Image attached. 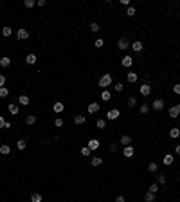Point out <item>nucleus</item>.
Wrapping results in <instances>:
<instances>
[{
    "mask_svg": "<svg viewBox=\"0 0 180 202\" xmlns=\"http://www.w3.org/2000/svg\"><path fill=\"white\" fill-rule=\"evenodd\" d=\"M126 103H128V107H135V105H137V99L133 98V96H130V98L126 99Z\"/></svg>",
    "mask_w": 180,
    "mask_h": 202,
    "instance_id": "nucleus-39",
    "label": "nucleus"
},
{
    "mask_svg": "<svg viewBox=\"0 0 180 202\" xmlns=\"http://www.w3.org/2000/svg\"><path fill=\"white\" fill-rule=\"evenodd\" d=\"M36 54H33V52H31V54H27L25 56V63H27V65H34V63H36Z\"/></svg>",
    "mask_w": 180,
    "mask_h": 202,
    "instance_id": "nucleus-16",
    "label": "nucleus"
},
{
    "mask_svg": "<svg viewBox=\"0 0 180 202\" xmlns=\"http://www.w3.org/2000/svg\"><path fill=\"white\" fill-rule=\"evenodd\" d=\"M90 152H92V150H90L88 146H83V148H81V155H83V157H88Z\"/></svg>",
    "mask_w": 180,
    "mask_h": 202,
    "instance_id": "nucleus-35",
    "label": "nucleus"
},
{
    "mask_svg": "<svg viewBox=\"0 0 180 202\" xmlns=\"http://www.w3.org/2000/svg\"><path fill=\"white\" fill-rule=\"evenodd\" d=\"M0 153H2V155H9V153H11V146H9V144H2V146H0Z\"/></svg>",
    "mask_w": 180,
    "mask_h": 202,
    "instance_id": "nucleus-24",
    "label": "nucleus"
},
{
    "mask_svg": "<svg viewBox=\"0 0 180 202\" xmlns=\"http://www.w3.org/2000/svg\"><path fill=\"white\" fill-rule=\"evenodd\" d=\"M119 115H121V110H119V108H112V110L106 112V119L115 121V119H119Z\"/></svg>",
    "mask_w": 180,
    "mask_h": 202,
    "instance_id": "nucleus-2",
    "label": "nucleus"
},
{
    "mask_svg": "<svg viewBox=\"0 0 180 202\" xmlns=\"http://www.w3.org/2000/svg\"><path fill=\"white\" fill-rule=\"evenodd\" d=\"M101 99H103V101H110V99H112V92L104 89V90L101 92Z\"/></svg>",
    "mask_w": 180,
    "mask_h": 202,
    "instance_id": "nucleus-21",
    "label": "nucleus"
},
{
    "mask_svg": "<svg viewBox=\"0 0 180 202\" xmlns=\"http://www.w3.org/2000/svg\"><path fill=\"white\" fill-rule=\"evenodd\" d=\"M2 34H4V38H9V36H11V34H13V29L6 25V27L2 29Z\"/></svg>",
    "mask_w": 180,
    "mask_h": 202,
    "instance_id": "nucleus-31",
    "label": "nucleus"
},
{
    "mask_svg": "<svg viewBox=\"0 0 180 202\" xmlns=\"http://www.w3.org/2000/svg\"><path fill=\"white\" fill-rule=\"evenodd\" d=\"M139 112H141V115H146L148 112H150V107H148V103H142L141 107H139Z\"/></svg>",
    "mask_w": 180,
    "mask_h": 202,
    "instance_id": "nucleus-26",
    "label": "nucleus"
},
{
    "mask_svg": "<svg viewBox=\"0 0 180 202\" xmlns=\"http://www.w3.org/2000/svg\"><path fill=\"white\" fill-rule=\"evenodd\" d=\"M34 123H36V115H33V114L25 115V125H27V126H33Z\"/></svg>",
    "mask_w": 180,
    "mask_h": 202,
    "instance_id": "nucleus-19",
    "label": "nucleus"
},
{
    "mask_svg": "<svg viewBox=\"0 0 180 202\" xmlns=\"http://www.w3.org/2000/svg\"><path fill=\"white\" fill-rule=\"evenodd\" d=\"M0 67H11V58H7V56H4V58H0Z\"/></svg>",
    "mask_w": 180,
    "mask_h": 202,
    "instance_id": "nucleus-20",
    "label": "nucleus"
},
{
    "mask_svg": "<svg viewBox=\"0 0 180 202\" xmlns=\"http://www.w3.org/2000/svg\"><path fill=\"white\" fill-rule=\"evenodd\" d=\"M176 108H178V112H180V103H178V105H176Z\"/></svg>",
    "mask_w": 180,
    "mask_h": 202,
    "instance_id": "nucleus-51",
    "label": "nucleus"
},
{
    "mask_svg": "<svg viewBox=\"0 0 180 202\" xmlns=\"http://www.w3.org/2000/svg\"><path fill=\"white\" fill-rule=\"evenodd\" d=\"M87 146L90 148V150H97V148H99V141H97V139H90Z\"/></svg>",
    "mask_w": 180,
    "mask_h": 202,
    "instance_id": "nucleus-23",
    "label": "nucleus"
},
{
    "mask_svg": "<svg viewBox=\"0 0 180 202\" xmlns=\"http://www.w3.org/2000/svg\"><path fill=\"white\" fill-rule=\"evenodd\" d=\"M175 153H176V155H180V144H176V146H175Z\"/></svg>",
    "mask_w": 180,
    "mask_h": 202,
    "instance_id": "nucleus-50",
    "label": "nucleus"
},
{
    "mask_svg": "<svg viewBox=\"0 0 180 202\" xmlns=\"http://www.w3.org/2000/svg\"><path fill=\"white\" fill-rule=\"evenodd\" d=\"M121 65L123 67H132L133 65V56H130V54H126V56H123V60H121Z\"/></svg>",
    "mask_w": 180,
    "mask_h": 202,
    "instance_id": "nucleus-4",
    "label": "nucleus"
},
{
    "mask_svg": "<svg viewBox=\"0 0 180 202\" xmlns=\"http://www.w3.org/2000/svg\"><path fill=\"white\" fill-rule=\"evenodd\" d=\"M133 153H135V148L130 144V146H124L123 148V155L126 157V159H130V157H133Z\"/></svg>",
    "mask_w": 180,
    "mask_h": 202,
    "instance_id": "nucleus-5",
    "label": "nucleus"
},
{
    "mask_svg": "<svg viewBox=\"0 0 180 202\" xmlns=\"http://www.w3.org/2000/svg\"><path fill=\"white\" fill-rule=\"evenodd\" d=\"M16 38L18 40H29V31L27 29H18L16 31Z\"/></svg>",
    "mask_w": 180,
    "mask_h": 202,
    "instance_id": "nucleus-6",
    "label": "nucleus"
},
{
    "mask_svg": "<svg viewBox=\"0 0 180 202\" xmlns=\"http://www.w3.org/2000/svg\"><path fill=\"white\" fill-rule=\"evenodd\" d=\"M162 163H164L166 166H171V164L175 163V157H173V153H166V155H164V159H162Z\"/></svg>",
    "mask_w": 180,
    "mask_h": 202,
    "instance_id": "nucleus-9",
    "label": "nucleus"
},
{
    "mask_svg": "<svg viewBox=\"0 0 180 202\" xmlns=\"http://www.w3.org/2000/svg\"><path fill=\"white\" fill-rule=\"evenodd\" d=\"M9 96V89L7 87H0V98H7Z\"/></svg>",
    "mask_w": 180,
    "mask_h": 202,
    "instance_id": "nucleus-33",
    "label": "nucleus"
},
{
    "mask_svg": "<svg viewBox=\"0 0 180 202\" xmlns=\"http://www.w3.org/2000/svg\"><path fill=\"white\" fill-rule=\"evenodd\" d=\"M110 150L115 153V152H117V144H115V143H112V144H110Z\"/></svg>",
    "mask_w": 180,
    "mask_h": 202,
    "instance_id": "nucleus-48",
    "label": "nucleus"
},
{
    "mask_svg": "<svg viewBox=\"0 0 180 202\" xmlns=\"http://www.w3.org/2000/svg\"><path fill=\"white\" fill-rule=\"evenodd\" d=\"M135 7L133 6H128V9H126V15H128V16H135Z\"/></svg>",
    "mask_w": 180,
    "mask_h": 202,
    "instance_id": "nucleus-38",
    "label": "nucleus"
},
{
    "mask_svg": "<svg viewBox=\"0 0 180 202\" xmlns=\"http://www.w3.org/2000/svg\"><path fill=\"white\" fill-rule=\"evenodd\" d=\"M169 137H171V139H178V137H180V128L173 126V128L169 130Z\"/></svg>",
    "mask_w": 180,
    "mask_h": 202,
    "instance_id": "nucleus-18",
    "label": "nucleus"
},
{
    "mask_svg": "<svg viewBox=\"0 0 180 202\" xmlns=\"http://www.w3.org/2000/svg\"><path fill=\"white\" fill-rule=\"evenodd\" d=\"M31 202H43L41 193H38V191H36V193H33V195H31Z\"/></svg>",
    "mask_w": 180,
    "mask_h": 202,
    "instance_id": "nucleus-27",
    "label": "nucleus"
},
{
    "mask_svg": "<svg viewBox=\"0 0 180 202\" xmlns=\"http://www.w3.org/2000/svg\"><path fill=\"white\" fill-rule=\"evenodd\" d=\"M126 80H128V83H137L139 76H137V72H128L126 74Z\"/></svg>",
    "mask_w": 180,
    "mask_h": 202,
    "instance_id": "nucleus-17",
    "label": "nucleus"
},
{
    "mask_svg": "<svg viewBox=\"0 0 180 202\" xmlns=\"http://www.w3.org/2000/svg\"><path fill=\"white\" fill-rule=\"evenodd\" d=\"M24 6H25L27 9H31V7L36 6V2H34V0H24Z\"/></svg>",
    "mask_w": 180,
    "mask_h": 202,
    "instance_id": "nucleus-36",
    "label": "nucleus"
},
{
    "mask_svg": "<svg viewBox=\"0 0 180 202\" xmlns=\"http://www.w3.org/2000/svg\"><path fill=\"white\" fill-rule=\"evenodd\" d=\"M7 110H9V114H11V115H18V112H20V105L11 103V105L7 107Z\"/></svg>",
    "mask_w": 180,
    "mask_h": 202,
    "instance_id": "nucleus-8",
    "label": "nucleus"
},
{
    "mask_svg": "<svg viewBox=\"0 0 180 202\" xmlns=\"http://www.w3.org/2000/svg\"><path fill=\"white\" fill-rule=\"evenodd\" d=\"M167 114H169V118H173V119H175V118H178V114H180V112H178V108H176V107H171Z\"/></svg>",
    "mask_w": 180,
    "mask_h": 202,
    "instance_id": "nucleus-30",
    "label": "nucleus"
},
{
    "mask_svg": "<svg viewBox=\"0 0 180 202\" xmlns=\"http://www.w3.org/2000/svg\"><path fill=\"white\" fill-rule=\"evenodd\" d=\"M4 125H6V121H4L2 115H0V128H4Z\"/></svg>",
    "mask_w": 180,
    "mask_h": 202,
    "instance_id": "nucleus-49",
    "label": "nucleus"
},
{
    "mask_svg": "<svg viewBox=\"0 0 180 202\" xmlns=\"http://www.w3.org/2000/svg\"><path fill=\"white\" fill-rule=\"evenodd\" d=\"M160 189V186H158L157 182H153V184H150V188H148V191H151V193H157V191Z\"/></svg>",
    "mask_w": 180,
    "mask_h": 202,
    "instance_id": "nucleus-32",
    "label": "nucleus"
},
{
    "mask_svg": "<svg viewBox=\"0 0 180 202\" xmlns=\"http://www.w3.org/2000/svg\"><path fill=\"white\" fill-rule=\"evenodd\" d=\"M90 164H92L94 168L101 166V164H103V157H97V155H96V157H92V159H90Z\"/></svg>",
    "mask_w": 180,
    "mask_h": 202,
    "instance_id": "nucleus-15",
    "label": "nucleus"
},
{
    "mask_svg": "<svg viewBox=\"0 0 180 202\" xmlns=\"http://www.w3.org/2000/svg\"><path fill=\"white\" fill-rule=\"evenodd\" d=\"M130 45H132V49H133L135 52H141V51L144 49V44H142V42H139V40L133 42V44H130Z\"/></svg>",
    "mask_w": 180,
    "mask_h": 202,
    "instance_id": "nucleus-14",
    "label": "nucleus"
},
{
    "mask_svg": "<svg viewBox=\"0 0 180 202\" xmlns=\"http://www.w3.org/2000/svg\"><path fill=\"white\" fill-rule=\"evenodd\" d=\"M4 85H6V76H4V74H0V87H4Z\"/></svg>",
    "mask_w": 180,
    "mask_h": 202,
    "instance_id": "nucleus-46",
    "label": "nucleus"
},
{
    "mask_svg": "<svg viewBox=\"0 0 180 202\" xmlns=\"http://www.w3.org/2000/svg\"><path fill=\"white\" fill-rule=\"evenodd\" d=\"M123 89H124L123 83H115V85H113V90H115V92H123Z\"/></svg>",
    "mask_w": 180,
    "mask_h": 202,
    "instance_id": "nucleus-43",
    "label": "nucleus"
},
{
    "mask_svg": "<svg viewBox=\"0 0 180 202\" xmlns=\"http://www.w3.org/2000/svg\"><path fill=\"white\" fill-rule=\"evenodd\" d=\"M117 47H119L121 51H126V49H128V47H130V44H128V40H126V38H119V42H117Z\"/></svg>",
    "mask_w": 180,
    "mask_h": 202,
    "instance_id": "nucleus-12",
    "label": "nucleus"
},
{
    "mask_svg": "<svg viewBox=\"0 0 180 202\" xmlns=\"http://www.w3.org/2000/svg\"><path fill=\"white\" fill-rule=\"evenodd\" d=\"M173 92H175L176 96H180V83H176V85H173Z\"/></svg>",
    "mask_w": 180,
    "mask_h": 202,
    "instance_id": "nucleus-45",
    "label": "nucleus"
},
{
    "mask_svg": "<svg viewBox=\"0 0 180 202\" xmlns=\"http://www.w3.org/2000/svg\"><path fill=\"white\" fill-rule=\"evenodd\" d=\"M119 143H121L123 146H130V144H132V137H130V135H123Z\"/></svg>",
    "mask_w": 180,
    "mask_h": 202,
    "instance_id": "nucleus-22",
    "label": "nucleus"
},
{
    "mask_svg": "<svg viewBox=\"0 0 180 202\" xmlns=\"http://www.w3.org/2000/svg\"><path fill=\"white\" fill-rule=\"evenodd\" d=\"M99 108H101V107H99V103L94 101V103H90V105H88V108H87V110H88V114H97V112H99Z\"/></svg>",
    "mask_w": 180,
    "mask_h": 202,
    "instance_id": "nucleus-11",
    "label": "nucleus"
},
{
    "mask_svg": "<svg viewBox=\"0 0 180 202\" xmlns=\"http://www.w3.org/2000/svg\"><path fill=\"white\" fill-rule=\"evenodd\" d=\"M144 202H155V193H151V191H146Z\"/></svg>",
    "mask_w": 180,
    "mask_h": 202,
    "instance_id": "nucleus-25",
    "label": "nucleus"
},
{
    "mask_svg": "<svg viewBox=\"0 0 180 202\" xmlns=\"http://www.w3.org/2000/svg\"><path fill=\"white\" fill-rule=\"evenodd\" d=\"M25 146H27V143H25L24 139H20V141L16 143V148H18V150H25Z\"/></svg>",
    "mask_w": 180,
    "mask_h": 202,
    "instance_id": "nucleus-37",
    "label": "nucleus"
},
{
    "mask_svg": "<svg viewBox=\"0 0 180 202\" xmlns=\"http://www.w3.org/2000/svg\"><path fill=\"white\" fill-rule=\"evenodd\" d=\"M157 184H158V186H164V184H166V175H164V173H158V175H157Z\"/></svg>",
    "mask_w": 180,
    "mask_h": 202,
    "instance_id": "nucleus-29",
    "label": "nucleus"
},
{
    "mask_svg": "<svg viewBox=\"0 0 180 202\" xmlns=\"http://www.w3.org/2000/svg\"><path fill=\"white\" fill-rule=\"evenodd\" d=\"M96 126H97V128H99V130H103V128H104V126H106V121H104V119H97V123H96Z\"/></svg>",
    "mask_w": 180,
    "mask_h": 202,
    "instance_id": "nucleus-40",
    "label": "nucleus"
},
{
    "mask_svg": "<svg viewBox=\"0 0 180 202\" xmlns=\"http://www.w3.org/2000/svg\"><path fill=\"white\" fill-rule=\"evenodd\" d=\"M157 163H150V164H148V172H150V173H155L157 172Z\"/></svg>",
    "mask_w": 180,
    "mask_h": 202,
    "instance_id": "nucleus-34",
    "label": "nucleus"
},
{
    "mask_svg": "<svg viewBox=\"0 0 180 202\" xmlns=\"http://www.w3.org/2000/svg\"><path fill=\"white\" fill-rule=\"evenodd\" d=\"M29 103H31V99H29V96H25V94H22L18 98V105H22V107H27Z\"/></svg>",
    "mask_w": 180,
    "mask_h": 202,
    "instance_id": "nucleus-13",
    "label": "nucleus"
},
{
    "mask_svg": "<svg viewBox=\"0 0 180 202\" xmlns=\"http://www.w3.org/2000/svg\"><path fill=\"white\" fill-rule=\"evenodd\" d=\"M139 92H141V96H144V98H148V96L151 94V87L148 83H142L141 87H139Z\"/></svg>",
    "mask_w": 180,
    "mask_h": 202,
    "instance_id": "nucleus-3",
    "label": "nucleus"
},
{
    "mask_svg": "<svg viewBox=\"0 0 180 202\" xmlns=\"http://www.w3.org/2000/svg\"><path fill=\"white\" fill-rule=\"evenodd\" d=\"M85 121H87L85 115H74V123L76 125H85Z\"/></svg>",
    "mask_w": 180,
    "mask_h": 202,
    "instance_id": "nucleus-28",
    "label": "nucleus"
},
{
    "mask_svg": "<svg viewBox=\"0 0 180 202\" xmlns=\"http://www.w3.org/2000/svg\"><path fill=\"white\" fill-rule=\"evenodd\" d=\"M115 202H126V198L123 195H119V197H115Z\"/></svg>",
    "mask_w": 180,
    "mask_h": 202,
    "instance_id": "nucleus-47",
    "label": "nucleus"
},
{
    "mask_svg": "<svg viewBox=\"0 0 180 202\" xmlns=\"http://www.w3.org/2000/svg\"><path fill=\"white\" fill-rule=\"evenodd\" d=\"M151 108H153V110H162V108H164V99H155V101L151 103Z\"/></svg>",
    "mask_w": 180,
    "mask_h": 202,
    "instance_id": "nucleus-10",
    "label": "nucleus"
},
{
    "mask_svg": "<svg viewBox=\"0 0 180 202\" xmlns=\"http://www.w3.org/2000/svg\"><path fill=\"white\" fill-rule=\"evenodd\" d=\"M54 125L58 126V128H61V126H63V119H61V118H56V119H54Z\"/></svg>",
    "mask_w": 180,
    "mask_h": 202,
    "instance_id": "nucleus-44",
    "label": "nucleus"
},
{
    "mask_svg": "<svg viewBox=\"0 0 180 202\" xmlns=\"http://www.w3.org/2000/svg\"><path fill=\"white\" fill-rule=\"evenodd\" d=\"M94 45H96V47H97V49H101V47H103V45H104V40H103V38H97V40H96V42H94Z\"/></svg>",
    "mask_w": 180,
    "mask_h": 202,
    "instance_id": "nucleus-42",
    "label": "nucleus"
},
{
    "mask_svg": "<svg viewBox=\"0 0 180 202\" xmlns=\"http://www.w3.org/2000/svg\"><path fill=\"white\" fill-rule=\"evenodd\" d=\"M90 31H92V33H97V31H99V24L97 22H92L90 24Z\"/></svg>",
    "mask_w": 180,
    "mask_h": 202,
    "instance_id": "nucleus-41",
    "label": "nucleus"
},
{
    "mask_svg": "<svg viewBox=\"0 0 180 202\" xmlns=\"http://www.w3.org/2000/svg\"><path fill=\"white\" fill-rule=\"evenodd\" d=\"M52 110H54L56 114H61L63 110H65V105H63V101H56L54 105H52Z\"/></svg>",
    "mask_w": 180,
    "mask_h": 202,
    "instance_id": "nucleus-7",
    "label": "nucleus"
},
{
    "mask_svg": "<svg viewBox=\"0 0 180 202\" xmlns=\"http://www.w3.org/2000/svg\"><path fill=\"white\" fill-rule=\"evenodd\" d=\"M112 76H110V74H103V76L99 78V87H103V90L104 89H106V87H110V85H112Z\"/></svg>",
    "mask_w": 180,
    "mask_h": 202,
    "instance_id": "nucleus-1",
    "label": "nucleus"
}]
</instances>
